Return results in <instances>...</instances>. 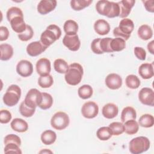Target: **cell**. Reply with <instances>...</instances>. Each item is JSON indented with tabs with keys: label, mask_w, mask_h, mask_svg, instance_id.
<instances>
[{
	"label": "cell",
	"mask_w": 154,
	"mask_h": 154,
	"mask_svg": "<svg viewBox=\"0 0 154 154\" xmlns=\"http://www.w3.org/2000/svg\"><path fill=\"white\" fill-rule=\"evenodd\" d=\"M96 11L99 14L109 18L119 16L120 8L118 2L101 0L97 2L96 5Z\"/></svg>",
	"instance_id": "6da1fadb"
},
{
	"label": "cell",
	"mask_w": 154,
	"mask_h": 154,
	"mask_svg": "<svg viewBox=\"0 0 154 154\" xmlns=\"http://www.w3.org/2000/svg\"><path fill=\"white\" fill-rule=\"evenodd\" d=\"M83 73L82 66L78 63H73L69 66V69L65 73L64 79L68 84L76 85L81 81Z\"/></svg>",
	"instance_id": "7a4b0ae2"
},
{
	"label": "cell",
	"mask_w": 154,
	"mask_h": 154,
	"mask_svg": "<svg viewBox=\"0 0 154 154\" xmlns=\"http://www.w3.org/2000/svg\"><path fill=\"white\" fill-rule=\"evenodd\" d=\"M61 35V30L59 26L55 24L49 25L41 35L40 41L46 47L48 48Z\"/></svg>",
	"instance_id": "3957f363"
},
{
	"label": "cell",
	"mask_w": 154,
	"mask_h": 154,
	"mask_svg": "<svg viewBox=\"0 0 154 154\" xmlns=\"http://www.w3.org/2000/svg\"><path fill=\"white\" fill-rule=\"evenodd\" d=\"M150 143L149 140L143 136L137 137L129 142V149L132 154H140L149 149Z\"/></svg>",
	"instance_id": "277c9868"
},
{
	"label": "cell",
	"mask_w": 154,
	"mask_h": 154,
	"mask_svg": "<svg viewBox=\"0 0 154 154\" xmlns=\"http://www.w3.org/2000/svg\"><path fill=\"white\" fill-rule=\"evenodd\" d=\"M21 96V89L16 84H12L8 87L3 96V102L8 106L16 105Z\"/></svg>",
	"instance_id": "5b68a950"
},
{
	"label": "cell",
	"mask_w": 154,
	"mask_h": 154,
	"mask_svg": "<svg viewBox=\"0 0 154 154\" xmlns=\"http://www.w3.org/2000/svg\"><path fill=\"white\" fill-rule=\"evenodd\" d=\"M70 119L69 116L64 112L58 111L55 113L51 118V126L57 130H63L69 125Z\"/></svg>",
	"instance_id": "8992f818"
},
{
	"label": "cell",
	"mask_w": 154,
	"mask_h": 154,
	"mask_svg": "<svg viewBox=\"0 0 154 154\" xmlns=\"http://www.w3.org/2000/svg\"><path fill=\"white\" fill-rule=\"evenodd\" d=\"M42 100V93L36 88H31L27 93L25 100V103L30 108H35L40 104Z\"/></svg>",
	"instance_id": "52a82bcc"
},
{
	"label": "cell",
	"mask_w": 154,
	"mask_h": 154,
	"mask_svg": "<svg viewBox=\"0 0 154 154\" xmlns=\"http://www.w3.org/2000/svg\"><path fill=\"white\" fill-rule=\"evenodd\" d=\"M81 113L83 117L86 119H93L99 113V106L94 102H87L82 106Z\"/></svg>",
	"instance_id": "ba28073f"
},
{
	"label": "cell",
	"mask_w": 154,
	"mask_h": 154,
	"mask_svg": "<svg viewBox=\"0 0 154 154\" xmlns=\"http://www.w3.org/2000/svg\"><path fill=\"white\" fill-rule=\"evenodd\" d=\"M138 99L143 104L153 106L154 105L153 90L148 87L142 88L138 93Z\"/></svg>",
	"instance_id": "9c48e42d"
},
{
	"label": "cell",
	"mask_w": 154,
	"mask_h": 154,
	"mask_svg": "<svg viewBox=\"0 0 154 154\" xmlns=\"http://www.w3.org/2000/svg\"><path fill=\"white\" fill-rule=\"evenodd\" d=\"M63 43L66 48L72 51H77L81 46V42L77 34H66L63 39Z\"/></svg>",
	"instance_id": "30bf717a"
},
{
	"label": "cell",
	"mask_w": 154,
	"mask_h": 154,
	"mask_svg": "<svg viewBox=\"0 0 154 154\" xmlns=\"http://www.w3.org/2000/svg\"><path fill=\"white\" fill-rule=\"evenodd\" d=\"M17 73L22 77H28L33 72V66L32 63L26 60H20L16 66Z\"/></svg>",
	"instance_id": "8fae6325"
},
{
	"label": "cell",
	"mask_w": 154,
	"mask_h": 154,
	"mask_svg": "<svg viewBox=\"0 0 154 154\" xmlns=\"http://www.w3.org/2000/svg\"><path fill=\"white\" fill-rule=\"evenodd\" d=\"M105 84L111 90H117L122 85V78L117 73H110L105 78Z\"/></svg>",
	"instance_id": "7c38bea8"
},
{
	"label": "cell",
	"mask_w": 154,
	"mask_h": 154,
	"mask_svg": "<svg viewBox=\"0 0 154 154\" xmlns=\"http://www.w3.org/2000/svg\"><path fill=\"white\" fill-rule=\"evenodd\" d=\"M55 0H41L37 5V11L40 14H46L53 11L57 7Z\"/></svg>",
	"instance_id": "4fadbf2b"
},
{
	"label": "cell",
	"mask_w": 154,
	"mask_h": 154,
	"mask_svg": "<svg viewBox=\"0 0 154 154\" xmlns=\"http://www.w3.org/2000/svg\"><path fill=\"white\" fill-rule=\"evenodd\" d=\"M48 48L45 46L42 42L39 41L32 42L29 43L26 47L27 54L31 57H36L45 52Z\"/></svg>",
	"instance_id": "5bb4252c"
},
{
	"label": "cell",
	"mask_w": 154,
	"mask_h": 154,
	"mask_svg": "<svg viewBox=\"0 0 154 154\" xmlns=\"http://www.w3.org/2000/svg\"><path fill=\"white\" fill-rule=\"evenodd\" d=\"M36 71L40 76L49 75L51 70V61L46 58L39 59L35 64Z\"/></svg>",
	"instance_id": "9a60e30c"
},
{
	"label": "cell",
	"mask_w": 154,
	"mask_h": 154,
	"mask_svg": "<svg viewBox=\"0 0 154 154\" xmlns=\"http://www.w3.org/2000/svg\"><path fill=\"white\" fill-rule=\"evenodd\" d=\"M135 3V1L134 0H123L118 2L120 8L119 17L123 19L126 18L130 14Z\"/></svg>",
	"instance_id": "2e32d148"
},
{
	"label": "cell",
	"mask_w": 154,
	"mask_h": 154,
	"mask_svg": "<svg viewBox=\"0 0 154 154\" xmlns=\"http://www.w3.org/2000/svg\"><path fill=\"white\" fill-rule=\"evenodd\" d=\"M10 23L12 29L16 33H18V34L24 32L27 25L24 21L23 16H16L13 17L10 21Z\"/></svg>",
	"instance_id": "e0dca14e"
},
{
	"label": "cell",
	"mask_w": 154,
	"mask_h": 154,
	"mask_svg": "<svg viewBox=\"0 0 154 154\" xmlns=\"http://www.w3.org/2000/svg\"><path fill=\"white\" fill-rule=\"evenodd\" d=\"M102 113L103 116L106 119H113L118 115V106L114 103H108L103 106Z\"/></svg>",
	"instance_id": "ac0fdd59"
},
{
	"label": "cell",
	"mask_w": 154,
	"mask_h": 154,
	"mask_svg": "<svg viewBox=\"0 0 154 154\" xmlns=\"http://www.w3.org/2000/svg\"><path fill=\"white\" fill-rule=\"evenodd\" d=\"M94 29L99 35H106L110 31V25L105 20L98 19L94 23Z\"/></svg>",
	"instance_id": "d6986e66"
},
{
	"label": "cell",
	"mask_w": 154,
	"mask_h": 154,
	"mask_svg": "<svg viewBox=\"0 0 154 154\" xmlns=\"http://www.w3.org/2000/svg\"><path fill=\"white\" fill-rule=\"evenodd\" d=\"M138 73L144 79L152 78L154 75L153 63H143L141 64L138 68Z\"/></svg>",
	"instance_id": "ffe728a7"
},
{
	"label": "cell",
	"mask_w": 154,
	"mask_h": 154,
	"mask_svg": "<svg viewBox=\"0 0 154 154\" xmlns=\"http://www.w3.org/2000/svg\"><path fill=\"white\" fill-rule=\"evenodd\" d=\"M118 28L122 33L126 35L131 36V34L134 28V24L131 19L124 18L120 22Z\"/></svg>",
	"instance_id": "44dd1931"
},
{
	"label": "cell",
	"mask_w": 154,
	"mask_h": 154,
	"mask_svg": "<svg viewBox=\"0 0 154 154\" xmlns=\"http://www.w3.org/2000/svg\"><path fill=\"white\" fill-rule=\"evenodd\" d=\"M10 126L13 130L17 132H25L28 129V125L27 122L20 118L14 119L11 121Z\"/></svg>",
	"instance_id": "7402d4cb"
},
{
	"label": "cell",
	"mask_w": 154,
	"mask_h": 154,
	"mask_svg": "<svg viewBox=\"0 0 154 154\" xmlns=\"http://www.w3.org/2000/svg\"><path fill=\"white\" fill-rule=\"evenodd\" d=\"M1 60L7 61L13 55V48L11 45L7 43H2L0 45Z\"/></svg>",
	"instance_id": "603a6c76"
},
{
	"label": "cell",
	"mask_w": 154,
	"mask_h": 154,
	"mask_svg": "<svg viewBox=\"0 0 154 154\" xmlns=\"http://www.w3.org/2000/svg\"><path fill=\"white\" fill-rule=\"evenodd\" d=\"M137 33L140 38L143 40H149L153 36V31L151 27L146 24L142 25L138 28Z\"/></svg>",
	"instance_id": "cb8c5ba5"
},
{
	"label": "cell",
	"mask_w": 154,
	"mask_h": 154,
	"mask_svg": "<svg viewBox=\"0 0 154 154\" xmlns=\"http://www.w3.org/2000/svg\"><path fill=\"white\" fill-rule=\"evenodd\" d=\"M137 112L135 109L131 106H127L123 109L121 113V121L122 123L129 120H135Z\"/></svg>",
	"instance_id": "d4e9b609"
},
{
	"label": "cell",
	"mask_w": 154,
	"mask_h": 154,
	"mask_svg": "<svg viewBox=\"0 0 154 154\" xmlns=\"http://www.w3.org/2000/svg\"><path fill=\"white\" fill-rule=\"evenodd\" d=\"M57 139L56 133L52 130H46L41 135V141L45 145H51Z\"/></svg>",
	"instance_id": "484cf974"
},
{
	"label": "cell",
	"mask_w": 154,
	"mask_h": 154,
	"mask_svg": "<svg viewBox=\"0 0 154 154\" xmlns=\"http://www.w3.org/2000/svg\"><path fill=\"white\" fill-rule=\"evenodd\" d=\"M124 132L129 135L136 134L139 129V125L135 120H129L125 122L123 124Z\"/></svg>",
	"instance_id": "4316f807"
},
{
	"label": "cell",
	"mask_w": 154,
	"mask_h": 154,
	"mask_svg": "<svg viewBox=\"0 0 154 154\" xmlns=\"http://www.w3.org/2000/svg\"><path fill=\"white\" fill-rule=\"evenodd\" d=\"M63 29L67 35H75L78 32V25L75 20L69 19L64 23Z\"/></svg>",
	"instance_id": "83f0119b"
},
{
	"label": "cell",
	"mask_w": 154,
	"mask_h": 154,
	"mask_svg": "<svg viewBox=\"0 0 154 154\" xmlns=\"http://www.w3.org/2000/svg\"><path fill=\"white\" fill-rule=\"evenodd\" d=\"M126 47V42L120 37L112 38L110 42V48L112 52H119L123 51Z\"/></svg>",
	"instance_id": "f1b7e54d"
},
{
	"label": "cell",
	"mask_w": 154,
	"mask_h": 154,
	"mask_svg": "<svg viewBox=\"0 0 154 154\" xmlns=\"http://www.w3.org/2000/svg\"><path fill=\"white\" fill-rule=\"evenodd\" d=\"M92 2V0H72L70 7L75 11H80L88 7Z\"/></svg>",
	"instance_id": "f546056e"
},
{
	"label": "cell",
	"mask_w": 154,
	"mask_h": 154,
	"mask_svg": "<svg viewBox=\"0 0 154 154\" xmlns=\"http://www.w3.org/2000/svg\"><path fill=\"white\" fill-rule=\"evenodd\" d=\"M138 125L143 128H151L154 125L153 116L149 114L142 115L138 120Z\"/></svg>",
	"instance_id": "4dcf8cb0"
},
{
	"label": "cell",
	"mask_w": 154,
	"mask_h": 154,
	"mask_svg": "<svg viewBox=\"0 0 154 154\" xmlns=\"http://www.w3.org/2000/svg\"><path fill=\"white\" fill-rule=\"evenodd\" d=\"M93 93L92 87L90 85L85 84L81 86L78 90V94L80 98L82 99H87L90 98Z\"/></svg>",
	"instance_id": "1f68e13d"
},
{
	"label": "cell",
	"mask_w": 154,
	"mask_h": 154,
	"mask_svg": "<svg viewBox=\"0 0 154 154\" xmlns=\"http://www.w3.org/2000/svg\"><path fill=\"white\" fill-rule=\"evenodd\" d=\"M96 135L99 140L102 141H106L112 137V134L109 126H103L97 130Z\"/></svg>",
	"instance_id": "d6a6232c"
},
{
	"label": "cell",
	"mask_w": 154,
	"mask_h": 154,
	"mask_svg": "<svg viewBox=\"0 0 154 154\" xmlns=\"http://www.w3.org/2000/svg\"><path fill=\"white\" fill-rule=\"evenodd\" d=\"M54 67L57 72L59 73H66L69 69V65L64 60L58 58L54 62Z\"/></svg>",
	"instance_id": "836d02e7"
},
{
	"label": "cell",
	"mask_w": 154,
	"mask_h": 154,
	"mask_svg": "<svg viewBox=\"0 0 154 154\" xmlns=\"http://www.w3.org/2000/svg\"><path fill=\"white\" fill-rule=\"evenodd\" d=\"M125 83L126 86L131 89H137L141 84L140 79L135 75H128L125 79Z\"/></svg>",
	"instance_id": "e575fe53"
},
{
	"label": "cell",
	"mask_w": 154,
	"mask_h": 154,
	"mask_svg": "<svg viewBox=\"0 0 154 154\" xmlns=\"http://www.w3.org/2000/svg\"><path fill=\"white\" fill-rule=\"evenodd\" d=\"M42 100L38 107L42 109L46 110L50 108L53 104V98L52 96L48 93H42Z\"/></svg>",
	"instance_id": "d590c367"
},
{
	"label": "cell",
	"mask_w": 154,
	"mask_h": 154,
	"mask_svg": "<svg viewBox=\"0 0 154 154\" xmlns=\"http://www.w3.org/2000/svg\"><path fill=\"white\" fill-rule=\"evenodd\" d=\"M54 83L53 77L51 75H47L44 76H40L38 79V85L44 88H49Z\"/></svg>",
	"instance_id": "8d00e7d4"
},
{
	"label": "cell",
	"mask_w": 154,
	"mask_h": 154,
	"mask_svg": "<svg viewBox=\"0 0 154 154\" xmlns=\"http://www.w3.org/2000/svg\"><path fill=\"white\" fill-rule=\"evenodd\" d=\"M35 108H32L27 106L24 101L22 102L19 106V112L20 114L25 117H30L32 116L35 112Z\"/></svg>",
	"instance_id": "74e56055"
},
{
	"label": "cell",
	"mask_w": 154,
	"mask_h": 154,
	"mask_svg": "<svg viewBox=\"0 0 154 154\" xmlns=\"http://www.w3.org/2000/svg\"><path fill=\"white\" fill-rule=\"evenodd\" d=\"M109 127L113 135H119L124 132V126L121 122H112L109 124Z\"/></svg>",
	"instance_id": "f35d334b"
},
{
	"label": "cell",
	"mask_w": 154,
	"mask_h": 154,
	"mask_svg": "<svg viewBox=\"0 0 154 154\" xmlns=\"http://www.w3.org/2000/svg\"><path fill=\"white\" fill-rule=\"evenodd\" d=\"M16 16H23V12L20 8L17 7H12L7 11V19L10 22L13 17Z\"/></svg>",
	"instance_id": "ab89813d"
},
{
	"label": "cell",
	"mask_w": 154,
	"mask_h": 154,
	"mask_svg": "<svg viewBox=\"0 0 154 154\" xmlns=\"http://www.w3.org/2000/svg\"><path fill=\"white\" fill-rule=\"evenodd\" d=\"M34 35V31L32 27L28 25H26V28L24 32L18 34V38L23 42H26L30 40Z\"/></svg>",
	"instance_id": "60d3db41"
},
{
	"label": "cell",
	"mask_w": 154,
	"mask_h": 154,
	"mask_svg": "<svg viewBox=\"0 0 154 154\" xmlns=\"http://www.w3.org/2000/svg\"><path fill=\"white\" fill-rule=\"evenodd\" d=\"M112 38L105 37L100 38V46L102 51L104 52H113L110 48V42Z\"/></svg>",
	"instance_id": "b9f144b4"
},
{
	"label": "cell",
	"mask_w": 154,
	"mask_h": 154,
	"mask_svg": "<svg viewBox=\"0 0 154 154\" xmlns=\"http://www.w3.org/2000/svg\"><path fill=\"white\" fill-rule=\"evenodd\" d=\"M19 146L15 143H8L5 145L4 147V153H18L20 154L22 153V151L19 148Z\"/></svg>",
	"instance_id": "7bdbcfd3"
},
{
	"label": "cell",
	"mask_w": 154,
	"mask_h": 154,
	"mask_svg": "<svg viewBox=\"0 0 154 154\" xmlns=\"http://www.w3.org/2000/svg\"><path fill=\"white\" fill-rule=\"evenodd\" d=\"M4 144H7L8 143H15L16 144H17L18 146H20L21 145V140L19 136L15 135V134H8L7 135H6L4 138Z\"/></svg>",
	"instance_id": "ee69618b"
},
{
	"label": "cell",
	"mask_w": 154,
	"mask_h": 154,
	"mask_svg": "<svg viewBox=\"0 0 154 154\" xmlns=\"http://www.w3.org/2000/svg\"><path fill=\"white\" fill-rule=\"evenodd\" d=\"M12 116L11 112L7 109H1L0 111V122L2 124H6L11 120Z\"/></svg>",
	"instance_id": "f6af8a7d"
},
{
	"label": "cell",
	"mask_w": 154,
	"mask_h": 154,
	"mask_svg": "<svg viewBox=\"0 0 154 154\" xmlns=\"http://www.w3.org/2000/svg\"><path fill=\"white\" fill-rule=\"evenodd\" d=\"M100 38H97L94 39L91 43V49L93 53L96 54H102L103 52L102 51L100 46Z\"/></svg>",
	"instance_id": "bcb514c9"
},
{
	"label": "cell",
	"mask_w": 154,
	"mask_h": 154,
	"mask_svg": "<svg viewBox=\"0 0 154 154\" xmlns=\"http://www.w3.org/2000/svg\"><path fill=\"white\" fill-rule=\"evenodd\" d=\"M134 54L135 57L140 60H145L146 58V52L144 48L141 47H135L134 49Z\"/></svg>",
	"instance_id": "7dc6e473"
},
{
	"label": "cell",
	"mask_w": 154,
	"mask_h": 154,
	"mask_svg": "<svg viewBox=\"0 0 154 154\" xmlns=\"http://www.w3.org/2000/svg\"><path fill=\"white\" fill-rule=\"evenodd\" d=\"M9 36V31L6 26H0V40L1 42L6 40Z\"/></svg>",
	"instance_id": "c3c4849f"
},
{
	"label": "cell",
	"mask_w": 154,
	"mask_h": 154,
	"mask_svg": "<svg viewBox=\"0 0 154 154\" xmlns=\"http://www.w3.org/2000/svg\"><path fill=\"white\" fill-rule=\"evenodd\" d=\"M144 4V6L147 11L150 13L154 12V1L153 0H147L142 1Z\"/></svg>",
	"instance_id": "681fc988"
},
{
	"label": "cell",
	"mask_w": 154,
	"mask_h": 154,
	"mask_svg": "<svg viewBox=\"0 0 154 154\" xmlns=\"http://www.w3.org/2000/svg\"><path fill=\"white\" fill-rule=\"evenodd\" d=\"M113 35L115 37H120L122 38L123 39H124L125 40H127L129 39V38L130 37V36L126 35L125 34H124L123 33H122L120 29H119L118 26L116 27L114 30H113Z\"/></svg>",
	"instance_id": "f907efd6"
},
{
	"label": "cell",
	"mask_w": 154,
	"mask_h": 154,
	"mask_svg": "<svg viewBox=\"0 0 154 154\" xmlns=\"http://www.w3.org/2000/svg\"><path fill=\"white\" fill-rule=\"evenodd\" d=\"M153 40H152L150 42H149L147 44V49L149 51V52L151 54H154V51H153Z\"/></svg>",
	"instance_id": "816d5d0a"
},
{
	"label": "cell",
	"mask_w": 154,
	"mask_h": 154,
	"mask_svg": "<svg viewBox=\"0 0 154 154\" xmlns=\"http://www.w3.org/2000/svg\"><path fill=\"white\" fill-rule=\"evenodd\" d=\"M39 153H52V152L51 151V150H48V149H44V150H41Z\"/></svg>",
	"instance_id": "f5cc1de1"
}]
</instances>
